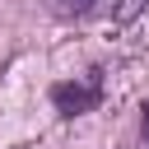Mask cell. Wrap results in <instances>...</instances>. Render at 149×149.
<instances>
[{"label": "cell", "mask_w": 149, "mask_h": 149, "mask_svg": "<svg viewBox=\"0 0 149 149\" xmlns=\"http://www.w3.org/2000/svg\"><path fill=\"white\" fill-rule=\"evenodd\" d=\"M61 9L65 14H88V9H98V0H61Z\"/></svg>", "instance_id": "2"}, {"label": "cell", "mask_w": 149, "mask_h": 149, "mask_svg": "<svg viewBox=\"0 0 149 149\" xmlns=\"http://www.w3.org/2000/svg\"><path fill=\"white\" fill-rule=\"evenodd\" d=\"M140 5H144V0H126V9H121V14H116V19H130V14H135V9H140Z\"/></svg>", "instance_id": "4"}, {"label": "cell", "mask_w": 149, "mask_h": 149, "mask_svg": "<svg viewBox=\"0 0 149 149\" xmlns=\"http://www.w3.org/2000/svg\"><path fill=\"white\" fill-rule=\"evenodd\" d=\"M144 116H140V130H144V144H149V98H144V107H140Z\"/></svg>", "instance_id": "3"}, {"label": "cell", "mask_w": 149, "mask_h": 149, "mask_svg": "<svg viewBox=\"0 0 149 149\" xmlns=\"http://www.w3.org/2000/svg\"><path fill=\"white\" fill-rule=\"evenodd\" d=\"M102 102V74L98 70H88L84 79H61V84H51V107L61 112V116H84V112H93Z\"/></svg>", "instance_id": "1"}]
</instances>
